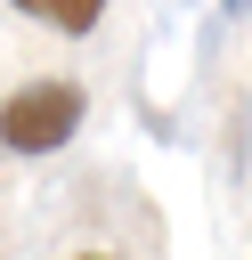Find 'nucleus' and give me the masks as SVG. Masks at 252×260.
<instances>
[{
  "instance_id": "1",
  "label": "nucleus",
  "mask_w": 252,
  "mask_h": 260,
  "mask_svg": "<svg viewBox=\"0 0 252 260\" xmlns=\"http://www.w3.org/2000/svg\"><path fill=\"white\" fill-rule=\"evenodd\" d=\"M81 130V89L73 81H33V89H16L8 106H0V138L16 146V154H49V146H65Z\"/></svg>"
},
{
  "instance_id": "2",
  "label": "nucleus",
  "mask_w": 252,
  "mask_h": 260,
  "mask_svg": "<svg viewBox=\"0 0 252 260\" xmlns=\"http://www.w3.org/2000/svg\"><path fill=\"white\" fill-rule=\"evenodd\" d=\"M24 16H41V24H57V32H89L98 16H106V0H16Z\"/></svg>"
},
{
  "instance_id": "3",
  "label": "nucleus",
  "mask_w": 252,
  "mask_h": 260,
  "mask_svg": "<svg viewBox=\"0 0 252 260\" xmlns=\"http://www.w3.org/2000/svg\"><path fill=\"white\" fill-rule=\"evenodd\" d=\"M244 8H252V0H228V16H244Z\"/></svg>"
}]
</instances>
